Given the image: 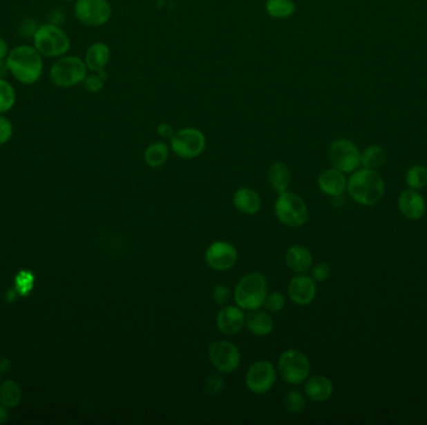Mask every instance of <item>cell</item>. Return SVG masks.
Returning <instances> with one entry per match:
<instances>
[{
    "label": "cell",
    "mask_w": 427,
    "mask_h": 425,
    "mask_svg": "<svg viewBox=\"0 0 427 425\" xmlns=\"http://www.w3.org/2000/svg\"><path fill=\"white\" fill-rule=\"evenodd\" d=\"M44 57L34 46H15L8 54L7 63L12 77L23 85H34L44 72Z\"/></svg>",
    "instance_id": "6da1fadb"
},
{
    "label": "cell",
    "mask_w": 427,
    "mask_h": 425,
    "mask_svg": "<svg viewBox=\"0 0 427 425\" xmlns=\"http://www.w3.org/2000/svg\"><path fill=\"white\" fill-rule=\"evenodd\" d=\"M351 199L363 206H374L382 200L385 195V181L376 170L363 168L355 170L348 180Z\"/></svg>",
    "instance_id": "7a4b0ae2"
},
{
    "label": "cell",
    "mask_w": 427,
    "mask_h": 425,
    "mask_svg": "<svg viewBox=\"0 0 427 425\" xmlns=\"http://www.w3.org/2000/svg\"><path fill=\"white\" fill-rule=\"evenodd\" d=\"M267 293L269 290L265 276L259 272H250L236 284L234 290V301L240 308L250 312L264 307Z\"/></svg>",
    "instance_id": "3957f363"
},
{
    "label": "cell",
    "mask_w": 427,
    "mask_h": 425,
    "mask_svg": "<svg viewBox=\"0 0 427 425\" xmlns=\"http://www.w3.org/2000/svg\"><path fill=\"white\" fill-rule=\"evenodd\" d=\"M32 46L44 58L58 59L70 50V38L60 26L46 23L38 26Z\"/></svg>",
    "instance_id": "277c9868"
},
{
    "label": "cell",
    "mask_w": 427,
    "mask_h": 425,
    "mask_svg": "<svg viewBox=\"0 0 427 425\" xmlns=\"http://www.w3.org/2000/svg\"><path fill=\"white\" fill-rule=\"evenodd\" d=\"M88 72L89 70L83 59L66 54L53 63L49 70V77L55 86L69 89L83 84Z\"/></svg>",
    "instance_id": "5b68a950"
},
{
    "label": "cell",
    "mask_w": 427,
    "mask_h": 425,
    "mask_svg": "<svg viewBox=\"0 0 427 425\" xmlns=\"http://www.w3.org/2000/svg\"><path fill=\"white\" fill-rule=\"evenodd\" d=\"M274 211L283 225L292 228L303 227L309 219V210L305 201L296 193L289 191L278 193Z\"/></svg>",
    "instance_id": "8992f818"
},
{
    "label": "cell",
    "mask_w": 427,
    "mask_h": 425,
    "mask_svg": "<svg viewBox=\"0 0 427 425\" xmlns=\"http://www.w3.org/2000/svg\"><path fill=\"white\" fill-rule=\"evenodd\" d=\"M311 366L307 355L298 349H287L278 361V372L285 383L298 386L310 375Z\"/></svg>",
    "instance_id": "52a82bcc"
},
{
    "label": "cell",
    "mask_w": 427,
    "mask_h": 425,
    "mask_svg": "<svg viewBox=\"0 0 427 425\" xmlns=\"http://www.w3.org/2000/svg\"><path fill=\"white\" fill-rule=\"evenodd\" d=\"M170 148L178 157L193 160L205 151L207 137L199 129L184 128L175 131L174 136L170 140Z\"/></svg>",
    "instance_id": "ba28073f"
},
{
    "label": "cell",
    "mask_w": 427,
    "mask_h": 425,
    "mask_svg": "<svg viewBox=\"0 0 427 425\" xmlns=\"http://www.w3.org/2000/svg\"><path fill=\"white\" fill-rule=\"evenodd\" d=\"M74 14L82 24L99 28L109 23L113 9L109 0H75Z\"/></svg>",
    "instance_id": "9c48e42d"
},
{
    "label": "cell",
    "mask_w": 427,
    "mask_h": 425,
    "mask_svg": "<svg viewBox=\"0 0 427 425\" xmlns=\"http://www.w3.org/2000/svg\"><path fill=\"white\" fill-rule=\"evenodd\" d=\"M328 156L331 166L341 172H354L361 165V154L355 144L346 139H337L331 142Z\"/></svg>",
    "instance_id": "30bf717a"
},
{
    "label": "cell",
    "mask_w": 427,
    "mask_h": 425,
    "mask_svg": "<svg viewBox=\"0 0 427 425\" xmlns=\"http://www.w3.org/2000/svg\"><path fill=\"white\" fill-rule=\"evenodd\" d=\"M207 355L211 366L221 374L233 373L241 363L239 348L231 342L224 339L213 342Z\"/></svg>",
    "instance_id": "8fae6325"
},
{
    "label": "cell",
    "mask_w": 427,
    "mask_h": 425,
    "mask_svg": "<svg viewBox=\"0 0 427 425\" xmlns=\"http://www.w3.org/2000/svg\"><path fill=\"white\" fill-rule=\"evenodd\" d=\"M278 378V370L272 362L258 361L253 363L245 375L247 389L254 394L263 395L272 389Z\"/></svg>",
    "instance_id": "7c38bea8"
},
{
    "label": "cell",
    "mask_w": 427,
    "mask_h": 425,
    "mask_svg": "<svg viewBox=\"0 0 427 425\" xmlns=\"http://www.w3.org/2000/svg\"><path fill=\"white\" fill-rule=\"evenodd\" d=\"M204 257L211 270L225 272L231 270L238 262V250L227 241H215L209 245Z\"/></svg>",
    "instance_id": "4fadbf2b"
},
{
    "label": "cell",
    "mask_w": 427,
    "mask_h": 425,
    "mask_svg": "<svg viewBox=\"0 0 427 425\" xmlns=\"http://www.w3.org/2000/svg\"><path fill=\"white\" fill-rule=\"evenodd\" d=\"M246 316L239 306H225L216 317V327L222 335H235L245 327Z\"/></svg>",
    "instance_id": "5bb4252c"
},
{
    "label": "cell",
    "mask_w": 427,
    "mask_h": 425,
    "mask_svg": "<svg viewBox=\"0 0 427 425\" xmlns=\"http://www.w3.org/2000/svg\"><path fill=\"white\" fill-rule=\"evenodd\" d=\"M287 295L292 302L298 306H307L316 297V284L310 276L298 275L290 281Z\"/></svg>",
    "instance_id": "9a60e30c"
},
{
    "label": "cell",
    "mask_w": 427,
    "mask_h": 425,
    "mask_svg": "<svg viewBox=\"0 0 427 425\" xmlns=\"http://www.w3.org/2000/svg\"><path fill=\"white\" fill-rule=\"evenodd\" d=\"M399 210L408 219H420L426 213V201L417 190H406L399 197Z\"/></svg>",
    "instance_id": "2e32d148"
},
{
    "label": "cell",
    "mask_w": 427,
    "mask_h": 425,
    "mask_svg": "<svg viewBox=\"0 0 427 425\" xmlns=\"http://www.w3.org/2000/svg\"><path fill=\"white\" fill-rule=\"evenodd\" d=\"M317 185L325 195L331 197H340L346 191L348 180L341 171L334 168H328L319 176Z\"/></svg>",
    "instance_id": "e0dca14e"
},
{
    "label": "cell",
    "mask_w": 427,
    "mask_h": 425,
    "mask_svg": "<svg viewBox=\"0 0 427 425\" xmlns=\"http://www.w3.org/2000/svg\"><path fill=\"white\" fill-rule=\"evenodd\" d=\"M314 258L304 246L294 245L285 253V264L289 270L298 275H304L312 267Z\"/></svg>",
    "instance_id": "ac0fdd59"
},
{
    "label": "cell",
    "mask_w": 427,
    "mask_h": 425,
    "mask_svg": "<svg viewBox=\"0 0 427 425\" xmlns=\"http://www.w3.org/2000/svg\"><path fill=\"white\" fill-rule=\"evenodd\" d=\"M233 205L239 212L255 215L260 211L263 201L259 193L250 187H241L233 195Z\"/></svg>",
    "instance_id": "d6986e66"
},
{
    "label": "cell",
    "mask_w": 427,
    "mask_h": 425,
    "mask_svg": "<svg viewBox=\"0 0 427 425\" xmlns=\"http://www.w3.org/2000/svg\"><path fill=\"white\" fill-rule=\"evenodd\" d=\"M305 395L312 402H326L334 393V384L324 375H314L306 379L304 386Z\"/></svg>",
    "instance_id": "ffe728a7"
},
{
    "label": "cell",
    "mask_w": 427,
    "mask_h": 425,
    "mask_svg": "<svg viewBox=\"0 0 427 425\" xmlns=\"http://www.w3.org/2000/svg\"><path fill=\"white\" fill-rule=\"evenodd\" d=\"M111 58V48L105 43L97 41L91 44L85 52L84 61L88 70L91 72L105 70Z\"/></svg>",
    "instance_id": "44dd1931"
},
{
    "label": "cell",
    "mask_w": 427,
    "mask_h": 425,
    "mask_svg": "<svg viewBox=\"0 0 427 425\" xmlns=\"http://www.w3.org/2000/svg\"><path fill=\"white\" fill-rule=\"evenodd\" d=\"M245 327L256 337H266L274 330V319L267 310L255 309L246 316Z\"/></svg>",
    "instance_id": "7402d4cb"
},
{
    "label": "cell",
    "mask_w": 427,
    "mask_h": 425,
    "mask_svg": "<svg viewBox=\"0 0 427 425\" xmlns=\"http://www.w3.org/2000/svg\"><path fill=\"white\" fill-rule=\"evenodd\" d=\"M267 181L274 191L284 192L290 186L292 172L284 162H274L267 170Z\"/></svg>",
    "instance_id": "603a6c76"
},
{
    "label": "cell",
    "mask_w": 427,
    "mask_h": 425,
    "mask_svg": "<svg viewBox=\"0 0 427 425\" xmlns=\"http://www.w3.org/2000/svg\"><path fill=\"white\" fill-rule=\"evenodd\" d=\"M169 159V146L164 141L150 144L144 151V161L151 168L164 166Z\"/></svg>",
    "instance_id": "cb8c5ba5"
},
{
    "label": "cell",
    "mask_w": 427,
    "mask_h": 425,
    "mask_svg": "<svg viewBox=\"0 0 427 425\" xmlns=\"http://www.w3.org/2000/svg\"><path fill=\"white\" fill-rule=\"evenodd\" d=\"M265 9L272 19H287L295 13L296 6L292 0H266Z\"/></svg>",
    "instance_id": "d4e9b609"
},
{
    "label": "cell",
    "mask_w": 427,
    "mask_h": 425,
    "mask_svg": "<svg viewBox=\"0 0 427 425\" xmlns=\"http://www.w3.org/2000/svg\"><path fill=\"white\" fill-rule=\"evenodd\" d=\"M21 400V389L14 380H7L0 386V404L7 408L19 406Z\"/></svg>",
    "instance_id": "484cf974"
},
{
    "label": "cell",
    "mask_w": 427,
    "mask_h": 425,
    "mask_svg": "<svg viewBox=\"0 0 427 425\" xmlns=\"http://www.w3.org/2000/svg\"><path fill=\"white\" fill-rule=\"evenodd\" d=\"M386 161V152L381 146L372 145L366 148L361 155V165L365 168L377 170Z\"/></svg>",
    "instance_id": "4316f807"
},
{
    "label": "cell",
    "mask_w": 427,
    "mask_h": 425,
    "mask_svg": "<svg viewBox=\"0 0 427 425\" xmlns=\"http://www.w3.org/2000/svg\"><path fill=\"white\" fill-rule=\"evenodd\" d=\"M17 103V91L6 79H0V114H7Z\"/></svg>",
    "instance_id": "83f0119b"
},
{
    "label": "cell",
    "mask_w": 427,
    "mask_h": 425,
    "mask_svg": "<svg viewBox=\"0 0 427 425\" xmlns=\"http://www.w3.org/2000/svg\"><path fill=\"white\" fill-rule=\"evenodd\" d=\"M285 409L292 415H298L300 413H303L306 408V399H305L304 394L300 391L292 389L289 393L285 395L284 398Z\"/></svg>",
    "instance_id": "f1b7e54d"
},
{
    "label": "cell",
    "mask_w": 427,
    "mask_h": 425,
    "mask_svg": "<svg viewBox=\"0 0 427 425\" xmlns=\"http://www.w3.org/2000/svg\"><path fill=\"white\" fill-rule=\"evenodd\" d=\"M406 184L414 190H421L427 186V168L424 165H414L406 172Z\"/></svg>",
    "instance_id": "f546056e"
},
{
    "label": "cell",
    "mask_w": 427,
    "mask_h": 425,
    "mask_svg": "<svg viewBox=\"0 0 427 425\" xmlns=\"http://www.w3.org/2000/svg\"><path fill=\"white\" fill-rule=\"evenodd\" d=\"M225 386V380L221 377V373L209 374L205 380L202 391L209 397H216L222 392Z\"/></svg>",
    "instance_id": "4dcf8cb0"
},
{
    "label": "cell",
    "mask_w": 427,
    "mask_h": 425,
    "mask_svg": "<svg viewBox=\"0 0 427 425\" xmlns=\"http://www.w3.org/2000/svg\"><path fill=\"white\" fill-rule=\"evenodd\" d=\"M105 79H106L105 70L91 72V74L86 75L83 84H84L86 91H89L91 94H97V92H100L104 89Z\"/></svg>",
    "instance_id": "1f68e13d"
},
{
    "label": "cell",
    "mask_w": 427,
    "mask_h": 425,
    "mask_svg": "<svg viewBox=\"0 0 427 425\" xmlns=\"http://www.w3.org/2000/svg\"><path fill=\"white\" fill-rule=\"evenodd\" d=\"M285 302L286 301H285L284 295L278 290H274V292L267 293L265 302H264V308L270 313H278V312L284 309Z\"/></svg>",
    "instance_id": "d6a6232c"
},
{
    "label": "cell",
    "mask_w": 427,
    "mask_h": 425,
    "mask_svg": "<svg viewBox=\"0 0 427 425\" xmlns=\"http://www.w3.org/2000/svg\"><path fill=\"white\" fill-rule=\"evenodd\" d=\"M15 282H17V290L19 292L21 296H26L32 290V284H34V276H32V272L21 270L20 273H18Z\"/></svg>",
    "instance_id": "836d02e7"
},
{
    "label": "cell",
    "mask_w": 427,
    "mask_h": 425,
    "mask_svg": "<svg viewBox=\"0 0 427 425\" xmlns=\"http://www.w3.org/2000/svg\"><path fill=\"white\" fill-rule=\"evenodd\" d=\"M331 266L326 262L314 264L310 268V277L315 282H325L331 276Z\"/></svg>",
    "instance_id": "e575fe53"
},
{
    "label": "cell",
    "mask_w": 427,
    "mask_h": 425,
    "mask_svg": "<svg viewBox=\"0 0 427 425\" xmlns=\"http://www.w3.org/2000/svg\"><path fill=\"white\" fill-rule=\"evenodd\" d=\"M14 134L13 123L6 114H0V145L10 141Z\"/></svg>",
    "instance_id": "d590c367"
},
{
    "label": "cell",
    "mask_w": 427,
    "mask_h": 425,
    "mask_svg": "<svg viewBox=\"0 0 427 425\" xmlns=\"http://www.w3.org/2000/svg\"><path fill=\"white\" fill-rule=\"evenodd\" d=\"M213 302L218 306H227L229 301L231 299V290L227 287V284H218L213 290Z\"/></svg>",
    "instance_id": "8d00e7d4"
},
{
    "label": "cell",
    "mask_w": 427,
    "mask_h": 425,
    "mask_svg": "<svg viewBox=\"0 0 427 425\" xmlns=\"http://www.w3.org/2000/svg\"><path fill=\"white\" fill-rule=\"evenodd\" d=\"M38 26H39L37 24V21L32 18H28L24 21H21L19 26L20 37L32 38L34 34L37 32V29H38Z\"/></svg>",
    "instance_id": "74e56055"
},
{
    "label": "cell",
    "mask_w": 427,
    "mask_h": 425,
    "mask_svg": "<svg viewBox=\"0 0 427 425\" xmlns=\"http://www.w3.org/2000/svg\"><path fill=\"white\" fill-rule=\"evenodd\" d=\"M158 135L162 137V140H171V137L174 136L175 130L170 123H162L158 126Z\"/></svg>",
    "instance_id": "f35d334b"
},
{
    "label": "cell",
    "mask_w": 427,
    "mask_h": 425,
    "mask_svg": "<svg viewBox=\"0 0 427 425\" xmlns=\"http://www.w3.org/2000/svg\"><path fill=\"white\" fill-rule=\"evenodd\" d=\"M9 52H10V49H9L7 40L3 37H0V59H7Z\"/></svg>",
    "instance_id": "ab89813d"
},
{
    "label": "cell",
    "mask_w": 427,
    "mask_h": 425,
    "mask_svg": "<svg viewBox=\"0 0 427 425\" xmlns=\"http://www.w3.org/2000/svg\"><path fill=\"white\" fill-rule=\"evenodd\" d=\"M63 20H64V15L61 13V10H57V12H54V13L50 15V21H49V23L60 26V24L63 23Z\"/></svg>",
    "instance_id": "60d3db41"
},
{
    "label": "cell",
    "mask_w": 427,
    "mask_h": 425,
    "mask_svg": "<svg viewBox=\"0 0 427 425\" xmlns=\"http://www.w3.org/2000/svg\"><path fill=\"white\" fill-rule=\"evenodd\" d=\"M9 74L7 59H0V79H6Z\"/></svg>",
    "instance_id": "b9f144b4"
},
{
    "label": "cell",
    "mask_w": 427,
    "mask_h": 425,
    "mask_svg": "<svg viewBox=\"0 0 427 425\" xmlns=\"http://www.w3.org/2000/svg\"><path fill=\"white\" fill-rule=\"evenodd\" d=\"M12 367V362L9 359H0V373H7Z\"/></svg>",
    "instance_id": "7bdbcfd3"
},
{
    "label": "cell",
    "mask_w": 427,
    "mask_h": 425,
    "mask_svg": "<svg viewBox=\"0 0 427 425\" xmlns=\"http://www.w3.org/2000/svg\"><path fill=\"white\" fill-rule=\"evenodd\" d=\"M7 420H8L7 411H6V408H4V406L1 404V406H0V424H3V423H6Z\"/></svg>",
    "instance_id": "ee69618b"
},
{
    "label": "cell",
    "mask_w": 427,
    "mask_h": 425,
    "mask_svg": "<svg viewBox=\"0 0 427 425\" xmlns=\"http://www.w3.org/2000/svg\"><path fill=\"white\" fill-rule=\"evenodd\" d=\"M61 1H65V3H71V1H75V0H61Z\"/></svg>",
    "instance_id": "f6af8a7d"
}]
</instances>
